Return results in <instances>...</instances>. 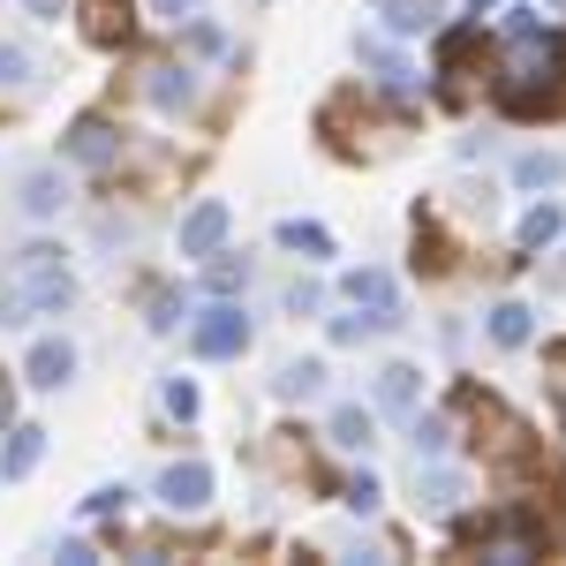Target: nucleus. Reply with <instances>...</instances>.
Returning <instances> with one entry per match:
<instances>
[{
    "instance_id": "nucleus-1",
    "label": "nucleus",
    "mask_w": 566,
    "mask_h": 566,
    "mask_svg": "<svg viewBox=\"0 0 566 566\" xmlns=\"http://www.w3.org/2000/svg\"><path fill=\"white\" fill-rule=\"evenodd\" d=\"M76 295V280H69V258L61 250H23V258H8L0 272V325H23V317H53V310H69Z\"/></svg>"
},
{
    "instance_id": "nucleus-2",
    "label": "nucleus",
    "mask_w": 566,
    "mask_h": 566,
    "mask_svg": "<svg viewBox=\"0 0 566 566\" xmlns=\"http://www.w3.org/2000/svg\"><path fill=\"white\" fill-rule=\"evenodd\" d=\"M340 295H348V310H363L378 333L408 325V317H400V295H392V272H378V264H355V272H340Z\"/></svg>"
},
{
    "instance_id": "nucleus-3",
    "label": "nucleus",
    "mask_w": 566,
    "mask_h": 566,
    "mask_svg": "<svg viewBox=\"0 0 566 566\" xmlns=\"http://www.w3.org/2000/svg\"><path fill=\"white\" fill-rule=\"evenodd\" d=\"M189 348L205 355V363H227V355H242V348H250V317H242L234 303H212L205 317H197V325H189Z\"/></svg>"
},
{
    "instance_id": "nucleus-4",
    "label": "nucleus",
    "mask_w": 566,
    "mask_h": 566,
    "mask_svg": "<svg viewBox=\"0 0 566 566\" xmlns=\"http://www.w3.org/2000/svg\"><path fill=\"white\" fill-rule=\"evenodd\" d=\"M61 159L98 175V167H114V159H122V129H114V122H98V114H84V122H69V136H61Z\"/></svg>"
},
{
    "instance_id": "nucleus-5",
    "label": "nucleus",
    "mask_w": 566,
    "mask_h": 566,
    "mask_svg": "<svg viewBox=\"0 0 566 566\" xmlns=\"http://www.w3.org/2000/svg\"><path fill=\"white\" fill-rule=\"evenodd\" d=\"M227 227H234V212H227V197H197L189 212H181V258H212L219 242H227Z\"/></svg>"
},
{
    "instance_id": "nucleus-6",
    "label": "nucleus",
    "mask_w": 566,
    "mask_h": 566,
    "mask_svg": "<svg viewBox=\"0 0 566 566\" xmlns=\"http://www.w3.org/2000/svg\"><path fill=\"white\" fill-rule=\"evenodd\" d=\"M23 378L45 392H61L69 378H76V348L61 340V333H45V340H31V355H23Z\"/></svg>"
},
{
    "instance_id": "nucleus-7",
    "label": "nucleus",
    "mask_w": 566,
    "mask_h": 566,
    "mask_svg": "<svg viewBox=\"0 0 566 566\" xmlns=\"http://www.w3.org/2000/svg\"><path fill=\"white\" fill-rule=\"evenodd\" d=\"M159 499H167L175 514H205V506H212V469H205V461H175V469L159 476Z\"/></svg>"
},
{
    "instance_id": "nucleus-8",
    "label": "nucleus",
    "mask_w": 566,
    "mask_h": 566,
    "mask_svg": "<svg viewBox=\"0 0 566 566\" xmlns=\"http://www.w3.org/2000/svg\"><path fill=\"white\" fill-rule=\"evenodd\" d=\"M15 205L31 219H61V205H69V175L61 167H31V175L15 181Z\"/></svg>"
},
{
    "instance_id": "nucleus-9",
    "label": "nucleus",
    "mask_w": 566,
    "mask_h": 566,
    "mask_svg": "<svg viewBox=\"0 0 566 566\" xmlns=\"http://www.w3.org/2000/svg\"><path fill=\"white\" fill-rule=\"evenodd\" d=\"M461 499H469V476H461V469H423V461H416V506H423V514H453Z\"/></svg>"
},
{
    "instance_id": "nucleus-10",
    "label": "nucleus",
    "mask_w": 566,
    "mask_h": 566,
    "mask_svg": "<svg viewBox=\"0 0 566 566\" xmlns=\"http://www.w3.org/2000/svg\"><path fill=\"white\" fill-rule=\"evenodd\" d=\"M325 438H333L340 453H370V446H378V416H370L363 400H348V408H333V423H325Z\"/></svg>"
},
{
    "instance_id": "nucleus-11",
    "label": "nucleus",
    "mask_w": 566,
    "mask_h": 566,
    "mask_svg": "<svg viewBox=\"0 0 566 566\" xmlns=\"http://www.w3.org/2000/svg\"><path fill=\"white\" fill-rule=\"evenodd\" d=\"M416 392H423V370L416 363H386L378 370V408L386 416H416Z\"/></svg>"
},
{
    "instance_id": "nucleus-12",
    "label": "nucleus",
    "mask_w": 566,
    "mask_h": 566,
    "mask_svg": "<svg viewBox=\"0 0 566 566\" xmlns=\"http://www.w3.org/2000/svg\"><path fill=\"white\" fill-rule=\"evenodd\" d=\"M39 453H45V431L39 423H15V431H8V453H0V476L23 483L31 469H39Z\"/></svg>"
},
{
    "instance_id": "nucleus-13",
    "label": "nucleus",
    "mask_w": 566,
    "mask_h": 566,
    "mask_svg": "<svg viewBox=\"0 0 566 566\" xmlns=\"http://www.w3.org/2000/svg\"><path fill=\"white\" fill-rule=\"evenodd\" d=\"M197 98V69H151V106L159 114H181Z\"/></svg>"
},
{
    "instance_id": "nucleus-14",
    "label": "nucleus",
    "mask_w": 566,
    "mask_h": 566,
    "mask_svg": "<svg viewBox=\"0 0 566 566\" xmlns=\"http://www.w3.org/2000/svg\"><path fill=\"white\" fill-rule=\"evenodd\" d=\"M514 181H522V189H559L566 151H522V159H514Z\"/></svg>"
},
{
    "instance_id": "nucleus-15",
    "label": "nucleus",
    "mask_w": 566,
    "mask_h": 566,
    "mask_svg": "<svg viewBox=\"0 0 566 566\" xmlns=\"http://www.w3.org/2000/svg\"><path fill=\"white\" fill-rule=\"evenodd\" d=\"M528 333H536V310L528 303H499L491 310V340H499V348H528Z\"/></svg>"
},
{
    "instance_id": "nucleus-16",
    "label": "nucleus",
    "mask_w": 566,
    "mask_h": 566,
    "mask_svg": "<svg viewBox=\"0 0 566 566\" xmlns=\"http://www.w3.org/2000/svg\"><path fill=\"white\" fill-rule=\"evenodd\" d=\"M559 234H566V212L552 205V197H544V205H528V219H522V250H552Z\"/></svg>"
},
{
    "instance_id": "nucleus-17",
    "label": "nucleus",
    "mask_w": 566,
    "mask_h": 566,
    "mask_svg": "<svg viewBox=\"0 0 566 566\" xmlns=\"http://www.w3.org/2000/svg\"><path fill=\"white\" fill-rule=\"evenodd\" d=\"M416 272H453V242H446V234H438L431 219H416Z\"/></svg>"
},
{
    "instance_id": "nucleus-18",
    "label": "nucleus",
    "mask_w": 566,
    "mask_h": 566,
    "mask_svg": "<svg viewBox=\"0 0 566 566\" xmlns=\"http://www.w3.org/2000/svg\"><path fill=\"white\" fill-rule=\"evenodd\" d=\"M317 386H325V363H317V355H303V363H287V370L272 378V392H280V400H310Z\"/></svg>"
},
{
    "instance_id": "nucleus-19",
    "label": "nucleus",
    "mask_w": 566,
    "mask_h": 566,
    "mask_svg": "<svg viewBox=\"0 0 566 566\" xmlns=\"http://www.w3.org/2000/svg\"><path fill=\"white\" fill-rule=\"evenodd\" d=\"M280 250H303V258H333V234L317 219H280Z\"/></svg>"
},
{
    "instance_id": "nucleus-20",
    "label": "nucleus",
    "mask_w": 566,
    "mask_h": 566,
    "mask_svg": "<svg viewBox=\"0 0 566 566\" xmlns=\"http://www.w3.org/2000/svg\"><path fill=\"white\" fill-rule=\"evenodd\" d=\"M386 23L400 39H416V31H438V0H386Z\"/></svg>"
},
{
    "instance_id": "nucleus-21",
    "label": "nucleus",
    "mask_w": 566,
    "mask_h": 566,
    "mask_svg": "<svg viewBox=\"0 0 566 566\" xmlns=\"http://www.w3.org/2000/svg\"><path fill=\"white\" fill-rule=\"evenodd\" d=\"M39 84V53L31 45H0V91H31Z\"/></svg>"
},
{
    "instance_id": "nucleus-22",
    "label": "nucleus",
    "mask_w": 566,
    "mask_h": 566,
    "mask_svg": "<svg viewBox=\"0 0 566 566\" xmlns=\"http://www.w3.org/2000/svg\"><path fill=\"white\" fill-rule=\"evenodd\" d=\"M408 438H416V461H438V453L453 446V416H416Z\"/></svg>"
},
{
    "instance_id": "nucleus-23",
    "label": "nucleus",
    "mask_w": 566,
    "mask_h": 566,
    "mask_svg": "<svg viewBox=\"0 0 566 566\" xmlns=\"http://www.w3.org/2000/svg\"><path fill=\"white\" fill-rule=\"evenodd\" d=\"M363 61H370V69H378V84H386V91H408V61H400V53H392V45L363 39Z\"/></svg>"
},
{
    "instance_id": "nucleus-24",
    "label": "nucleus",
    "mask_w": 566,
    "mask_h": 566,
    "mask_svg": "<svg viewBox=\"0 0 566 566\" xmlns=\"http://www.w3.org/2000/svg\"><path fill=\"white\" fill-rule=\"evenodd\" d=\"M378 506H386V483L370 476V469H355L348 476V514H378Z\"/></svg>"
},
{
    "instance_id": "nucleus-25",
    "label": "nucleus",
    "mask_w": 566,
    "mask_h": 566,
    "mask_svg": "<svg viewBox=\"0 0 566 566\" xmlns=\"http://www.w3.org/2000/svg\"><path fill=\"white\" fill-rule=\"evenodd\" d=\"M205 280H212V295H234V287H250V258H219L212 250V272Z\"/></svg>"
},
{
    "instance_id": "nucleus-26",
    "label": "nucleus",
    "mask_w": 566,
    "mask_h": 566,
    "mask_svg": "<svg viewBox=\"0 0 566 566\" xmlns=\"http://www.w3.org/2000/svg\"><path fill=\"white\" fill-rule=\"evenodd\" d=\"M159 400H167V416H175V423H189V416H197V386H189V378H167V386H159Z\"/></svg>"
},
{
    "instance_id": "nucleus-27",
    "label": "nucleus",
    "mask_w": 566,
    "mask_h": 566,
    "mask_svg": "<svg viewBox=\"0 0 566 566\" xmlns=\"http://www.w3.org/2000/svg\"><path fill=\"white\" fill-rule=\"evenodd\" d=\"M122 506H129V483H98V491L84 499V514H91V522H98V514H122Z\"/></svg>"
},
{
    "instance_id": "nucleus-28",
    "label": "nucleus",
    "mask_w": 566,
    "mask_h": 566,
    "mask_svg": "<svg viewBox=\"0 0 566 566\" xmlns=\"http://www.w3.org/2000/svg\"><path fill=\"white\" fill-rule=\"evenodd\" d=\"M175 325H181V295L151 287V333H175Z\"/></svg>"
},
{
    "instance_id": "nucleus-29",
    "label": "nucleus",
    "mask_w": 566,
    "mask_h": 566,
    "mask_svg": "<svg viewBox=\"0 0 566 566\" xmlns=\"http://www.w3.org/2000/svg\"><path fill=\"white\" fill-rule=\"evenodd\" d=\"M370 333H378V325H370L363 310H355V317H333V340H340V348H355V340H370Z\"/></svg>"
},
{
    "instance_id": "nucleus-30",
    "label": "nucleus",
    "mask_w": 566,
    "mask_h": 566,
    "mask_svg": "<svg viewBox=\"0 0 566 566\" xmlns=\"http://www.w3.org/2000/svg\"><path fill=\"white\" fill-rule=\"evenodd\" d=\"M317 303H325V295H317V280H295V287H287V310H295V317H310Z\"/></svg>"
},
{
    "instance_id": "nucleus-31",
    "label": "nucleus",
    "mask_w": 566,
    "mask_h": 566,
    "mask_svg": "<svg viewBox=\"0 0 566 566\" xmlns=\"http://www.w3.org/2000/svg\"><path fill=\"white\" fill-rule=\"evenodd\" d=\"M189 45H197V53H227V39H219L212 23H189Z\"/></svg>"
},
{
    "instance_id": "nucleus-32",
    "label": "nucleus",
    "mask_w": 566,
    "mask_h": 566,
    "mask_svg": "<svg viewBox=\"0 0 566 566\" xmlns=\"http://www.w3.org/2000/svg\"><path fill=\"white\" fill-rule=\"evenodd\" d=\"M8 423H15V386L0 378V431H8Z\"/></svg>"
},
{
    "instance_id": "nucleus-33",
    "label": "nucleus",
    "mask_w": 566,
    "mask_h": 566,
    "mask_svg": "<svg viewBox=\"0 0 566 566\" xmlns=\"http://www.w3.org/2000/svg\"><path fill=\"white\" fill-rule=\"evenodd\" d=\"M181 8H197V0H151V15H167V23H181Z\"/></svg>"
},
{
    "instance_id": "nucleus-34",
    "label": "nucleus",
    "mask_w": 566,
    "mask_h": 566,
    "mask_svg": "<svg viewBox=\"0 0 566 566\" xmlns=\"http://www.w3.org/2000/svg\"><path fill=\"white\" fill-rule=\"evenodd\" d=\"M544 363H552V370H566V340H552V348H544Z\"/></svg>"
},
{
    "instance_id": "nucleus-35",
    "label": "nucleus",
    "mask_w": 566,
    "mask_h": 566,
    "mask_svg": "<svg viewBox=\"0 0 566 566\" xmlns=\"http://www.w3.org/2000/svg\"><path fill=\"white\" fill-rule=\"evenodd\" d=\"M31 8H39V15H61V0H31Z\"/></svg>"
},
{
    "instance_id": "nucleus-36",
    "label": "nucleus",
    "mask_w": 566,
    "mask_h": 566,
    "mask_svg": "<svg viewBox=\"0 0 566 566\" xmlns=\"http://www.w3.org/2000/svg\"><path fill=\"white\" fill-rule=\"evenodd\" d=\"M469 8H476V15H483V8H499V0H469Z\"/></svg>"
},
{
    "instance_id": "nucleus-37",
    "label": "nucleus",
    "mask_w": 566,
    "mask_h": 566,
    "mask_svg": "<svg viewBox=\"0 0 566 566\" xmlns=\"http://www.w3.org/2000/svg\"><path fill=\"white\" fill-rule=\"evenodd\" d=\"M552 8H566V0H552Z\"/></svg>"
}]
</instances>
